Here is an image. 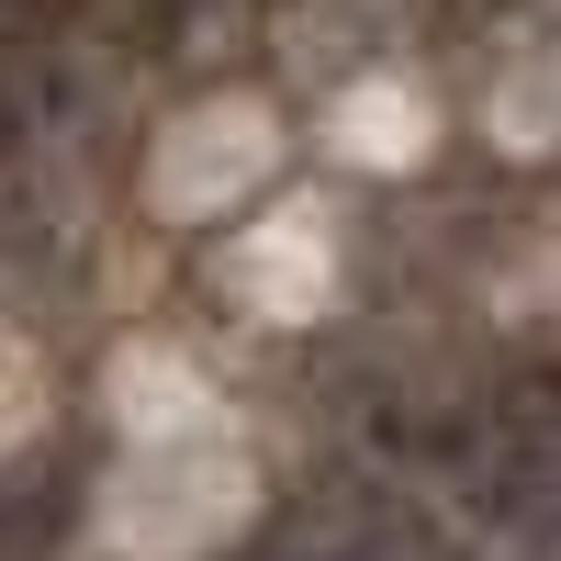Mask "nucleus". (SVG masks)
<instances>
[{
	"instance_id": "f03ea898",
	"label": "nucleus",
	"mask_w": 561,
	"mask_h": 561,
	"mask_svg": "<svg viewBox=\"0 0 561 561\" xmlns=\"http://www.w3.org/2000/svg\"><path fill=\"white\" fill-rule=\"evenodd\" d=\"M259 561H460V550H449L438 528L393 517V505H370V494H325V505H304Z\"/></svg>"
},
{
	"instance_id": "7ed1b4c3",
	"label": "nucleus",
	"mask_w": 561,
	"mask_h": 561,
	"mask_svg": "<svg viewBox=\"0 0 561 561\" xmlns=\"http://www.w3.org/2000/svg\"><path fill=\"white\" fill-rule=\"evenodd\" d=\"M68 494H79V472L57 460V472H45V460H23V472H0V561H45L68 539Z\"/></svg>"
},
{
	"instance_id": "f257e3e1",
	"label": "nucleus",
	"mask_w": 561,
	"mask_h": 561,
	"mask_svg": "<svg viewBox=\"0 0 561 561\" xmlns=\"http://www.w3.org/2000/svg\"><path fill=\"white\" fill-rule=\"evenodd\" d=\"M449 460H460V483H472L483 505H505V517H550V505H561V370L460 404Z\"/></svg>"
},
{
	"instance_id": "20e7f679",
	"label": "nucleus",
	"mask_w": 561,
	"mask_h": 561,
	"mask_svg": "<svg viewBox=\"0 0 561 561\" xmlns=\"http://www.w3.org/2000/svg\"><path fill=\"white\" fill-rule=\"evenodd\" d=\"M12 158H23V90L0 79V180H12Z\"/></svg>"
}]
</instances>
